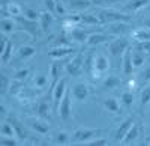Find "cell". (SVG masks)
<instances>
[{"instance_id": "6da1fadb", "label": "cell", "mask_w": 150, "mask_h": 146, "mask_svg": "<svg viewBox=\"0 0 150 146\" xmlns=\"http://www.w3.org/2000/svg\"><path fill=\"white\" fill-rule=\"evenodd\" d=\"M96 15L101 20V24H111V23H117V21L131 20L129 14H123V12H119L116 9H98Z\"/></svg>"}, {"instance_id": "7a4b0ae2", "label": "cell", "mask_w": 150, "mask_h": 146, "mask_svg": "<svg viewBox=\"0 0 150 146\" xmlns=\"http://www.w3.org/2000/svg\"><path fill=\"white\" fill-rule=\"evenodd\" d=\"M128 45H129V41L126 38H123V36H116V38H112L108 42V50H110V54L112 56V59L122 60L125 51L129 48Z\"/></svg>"}, {"instance_id": "3957f363", "label": "cell", "mask_w": 150, "mask_h": 146, "mask_svg": "<svg viewBox=\"0 0 150 146\" xmlns=\"http://www.w3.org/2000/svg\"><path fill=\"white\" fill-rule=\"evenodd\" d=\"M101 132H102V130H98V128H78L74 131L71 140L74 143H83V142L86 143V142L98 137Z\"/></svg>"}, {"instance_id": "277c9868", "label": "cell", "mask_w": 150, "mask_h": 146, "mask_svg": "<svg viewBox=\"0 0 150 146\" xmlns=\"http://www.w3.org/2000/svg\"><path fill=\"white\" fill-rule=\"evenodd\" d=\"M84 60H86V54L83 51H80L77 56H75L71 62H68L65 65V69L68 72V75L72 77H78L81 72L84 71Z\"/></svg>"}, {"instance_id": "5b68a950", "label": "cell", "mask_w": 150, "mask_h": 146, "mask_svg": "<svg viewBox=\"0 0 150 146\" xmlns=\"http://www.w3.org/2000/svg\"><path fill=\"white\" fill-rule=\"evenodd\" d=\"M110 69V59L105 54H98L95 56V63H93V77L101 78L105 75Z\"/></svg>"}, {"instance_id": "8992f818", "label": "cell", "mask_w": 150, "mask_h": 146, "mask_svg": "<svg viewBox=\"0 0 150 146\" xmlns=\"http://www.w3.org/2000/svg\"><path fill=\"white\" fill-rule=\"evenodd\" d=\"M51 92H53V107H54V110H59V105H60L62 100H63L65 93L68 92L66 78H63V77H62V78L57 81V84H56V86L51 89Z\"/></svg>"}, {"instance_id": "52a82bcc", "label": "cell", "mask_w": 150, "mask_h": 146, "mask_svg": "<svg viewBox=\"0 0 150 146\" xmlns=\"http://www.w3.org/2000/svg\"><path fill=\"white\" fill-rule=\"evenodd\" d=\"M14 18H15V21H17L18 26L24 27L32 36H38V35L42 32L41 24H39V20H29V18H26V17H14Z\"/></svg>"}, {"instance_id": "ba28073f", "label": "cell", "mask_w": 150, "mask_h": 146, "mask_svg": "<svg viewBox=\"0 0 150 146\" xmlns=\"http://www.w3.org/2000/svg\"><path fill=\"white\" fill-rule=\"evenodd\" d=\"M71 95H72V90L66 92L65 96H63V100H62L60 105H59V115L60 118L63 119V120H68L71 118V113H72V107H71Z\"/></svg>"}, {"instance_id": "9c48e42d", "label": "cell", "mask_w": 150, "mask_h": 146, "mask_svg": "<svg viewBox=\"0 0 150 146\" xmlns=\"http://www.w3.org/2000/svg\"><path fill=\"white\" fill-rule=\"evenodd\" d=\"M12 56V41L6 36V33L2 35V48H0V59L3 63H8Z\"/></svg>"}, {"instance_id": "30bf717a", "label": "cell", "mask_w": 150, "mask_h": 146, "mask_svg": "<svg viewBox=\"0 0 150 146\" xmlns=\"http://www.w3.org/2000/svg\"><path fill=\"white\" fill-rule=\"evenodd\" d=\"M62 72H63V65L57 60L50 65V84H51V89L57 84V81L62 78Z\"/></svg>"}, {"instance_id": "8fae6325", "label": "cell", "mask_w": 150, "mask_h": 146, "mask_svg": "<svg viewBox=\"0 0 150 146\" xmlns=\"http://www.w3.org/2000/svg\"><path fill=\"white\" fill-rule=\"evenodd\" d=\"M68 33V36H69V39L71 41H74V42H77V44H84V42H87V39H89V32H86L84 29H81V27H74V29H71L69 32H66Z\"/></svg>"}, {"instance_id": "7c38bea8", "label": "cell", "mask_w": 150, "mask_h": 146, "mask_svg": "<svg viewBox=\"0 0 150 146\" xmlns=\"http://www.w3.org/2000/svg\"><path fill=\"white\" fill-rule=\"evenodd\" d=\"M134 124H135L134 118H128L126 120H123V122L119 125V128L116 130V132H114V140L116 142H122L125 139V136L128 134V131L132 128Z\"/></svg>"}, {"instance_id": "4fadbf2b", "label": "cell", "mask_w": 150, "mask_h": 146, "mask_svg": "<svg viewBox=\"0 0 150 146\" xmlns=\"http://www.w3.org/2000/svg\"><path fill=\"white\" fill-rule=\"evenodd\" d=\"M134 62H132V50L131 48H128L126 51H125L123 57H122V71H123V74L125 75H132V72H134Z\"/></svg>"}, {"instance_id": "5bb4252c", "label": "cell", "mask_w": 150, "mask_h": 146, "mask_svg": "<svg viewBox=\"0 0 150 146\" xmlns=\"http://www.w3.org/2000/svg\"><path fill=\"white\" fill-rule=\"evenodd\" d=\"M75 53L74 47H54L53 50L48 51V56L53 59H65L68 56H72Z\"/></svg>"}, {"instance_id": "9a60e30c", "label": "cell", "mask_w": 150, "mask_h": 146, "mask_svg": "<svg viewBox=\"0 0 150 146\" xmlns=\"http://www.w3.org/2000/svg\"><path fill=\"white\" fill-rule=\"evenodd\" d=\"M89 93H90V90H89V86L86 83H77L72 88V95L77 101H86Z\"/></svg>"}, {"instance_id": "2e32d148", "label": "cell", "mask_w": 150, "mask_h": 146, "mask_svg": "<svg viewBox=\"0 0 150 146\" xmlns=\"http://www.w3.org/2000/svg\"><path fill=\"white\" fill-rule=\"evenodd\" d=\"M111 36L112 35H105V33H92L87 39V45L89 47H99L105 42H110L111 41Z\"/></svg>"}, {"instance_id": "e0dca14e", "label": "cell", "mask_w": 150, "mask_h": 146, "mask_svg": "<svg viewBox=\"0 0 150 146\" xmlns=\"http://www.w3.org/2000/svg\"><path fill=\"white\" fill-rule=\"evenodd\" d=\"M131 30V27L126 24V21H117V23H111L108 26V32L112 36H122V35H126Z\"/></svg>"}, {"instance_id": "ac0fdd59", "label": "cell", "mask_w": 150, "mask_h": 146, "mask_svg": "<svg viewBox=\"0 0 150 146\" xmlns=\"http://www.w3.org/2000/svg\"><path fill=\"white\" fill-rule=\"evenodd\" d=\"M2 11H3V17H20L23 14V8L17 3H12V2L2 6Z\"/></svg>"}, {"instance_id": "d6986e66", "label": "cell", "mask_w": 150, "mask_h": 146, "mask_svg": "<svg viewBox=\"0 0 150 146\" xmlns=\"http://www.w3.org/2000/svg\"><path fill=\"white\" fill-rule=\"evenodd\" d=\"M9 122L12 124V127H14V130H15V136H17V139H18L20 142H23V140H26V139H27L26 128H24V125L20 122L17 118H11V119H9Z\"/></svg>"}, {"instance_id": "ffe728a7", "label": "cell", "mask_w": 150, "mask_h": 146, "mask_svg": "<svg viewBox=\"0 0 150 146\" xmlns=\"http://www.w3.org/2000/svg\"><path fill=\"white\" fill-rule=\"evenodd\" d=\"M53 12H50L48 9L41 12V17H39V24H41V29L42 32H48V29L51 27V24H53Z\"/></svg>"}, {"instance_id": "44dd1931", "label": "cell", "mask_w": 150, "mask_h": 146, "mask_svg": "<svg viewBox=\"0 0 150 146\" xmlns=\"http://www.w3.org/2000/svg\"><path fill=\"white\" fill-rule=\"evenodd\" d=\"M30 127L33 131H36L38 134H48V131H50V127L48 124L45 122V119H36V120H30Z\"/></svg>"}, {"instance_id": "7402d4cb", "label": "cell", "mask_w": 150, "mask_h": 146, "mask_svg": "<svg viewBox=\"0 0 150 146\" xmlns=\"http://www.w3.org/2000/svg\"><path fill=\"white\" fill-rule=\"evenodd\" d=\"M18 26L17 21L14 17H3L2 21H0V27H2V32L3 33H11L12 30H15V27Z\"/></svg>"}, {"instance_id": "603a6c76", "label": "cell", "mask_w": 150, "mask_h": 146, "mask_svg": "<svg viewBox=\"0 0 150 146\" xmlns=\"http://www.w3.org/2000/svg\"><path fill=\"white\" fill-rule=\"evenodd\" d=\"M35 112H36V115L39 116L41 119H50V115H51V108H50L48 103L42 101V103H39V104L36 105Z\"/></svg>"}, {"instance_id": "cb8c5ba5", "label": "cell", "mask_w": 150, "mask_h": 146, "mask_svg": "<svg viewBox=\"0 0 150 146\" xmlns=\"http://www.w3.org/2000/svg\"><path fill=\"white\" fill-rule=\"evenodd\" d=\"M132 38L135 41H150V29L149 27H140L132 32Z\"/></svg>"}, {"instance_id": "d4e9b609", "label": "cell", "mask_w": 150, "mask_h": 146, "mask_svg": "<svg viewBox=\"0 0 150 146\" xmlns=\"http://www.w3.org/2000/svg\"><path fill=\"white\" fill-rule=\"evenodd\" d=\"M35 53H36V48L33 45H21L18 48V57L23 60L30 59L32 56H35Z\"/></svg>"}, {"instance_id": "484cf974", "label": "cell", "mask_w": 150, "mask_h": 146, "mask_svg": "<svg viewBox=\"0 0 150 146\" xmlns=\"http://www.w3.org/2000/svg\"><path fill=\"white\" fill-rule=\"evenodd\" d=\"M132 62H134V66L135 68H140L144 65L146 62V53L138 50V48H135V50H132Z\"/></svg>"}, {"instance_id": "4316f807", "label": "cell", "mask_w": 150, "mask_h": 146, "mask_svg": "<svg viewBox=\"0 0 150 146\" xmlns=\"http://www.w3.org/2000/svg\"><path fill=\"white\" fill-rule=\"evenodd\" d=\"M104 107L111 113H119L120 112V103H119L117 98H112V96L104 100Z\"/></svg>"}, {"instance_id": "83f0119b", "label": "cell", "mask_w": 150, "mask_h": 146, "mask_svg": "<svg viewBox=\"0 0 150 146\" xmlns=\"http://www.w3.org/2000/svg\"><path fill=\"white\" fill-rule=\"evenodd\" d=\"M138 134H140V127L137 125V124H134L132 128L128 131V134L125 136V139L122 140V143H123V145H129V143H132L137 137H138Z\"/></svg>"}, {"instance_id": "f1b7e54d", "label": "cell", "mask_w": 150, "mask_h": 146, "mask_svg": "<svg viewBox=\"0 0 150 146\" xmlns=\"http://www.w3.org/2000/svg\"><path fill=\"white\" fill-rule=\"evenodd\" d=\"M146 5H149V0H129V3L125 6L128 12H137L141 8H144Z\"/></svg>"}, {"instance_id": "f546056e", "label": "cell", "mask_w": 150, "mask_h": 146, "mask_svg": "<svg viewBox=\"0 0 150 146\" xmlns=\"http://www.w3.org/2000/svg\"><path fill=\"white\" fill-rule=\"evenodd\" d=\"M93 63H95V56L92 53L87 54L84 60V72L89 77H93Z\"/></svg>"}, {"instance_id": "4dcf8cb0", "label": "cell", "mask_w": 150, "mask_h": 146, "mask_svg": "<svg viewBox=\"0 0 150 146\" xmlns=\"http://www.w3.org/2000/svg\"><path fill=\"white\" fill-rule=\"evenodd\" d=\"M104 89H116L120 86V78L116 77V75H108L105 80H104Z\"/></svg>"}, {"instance_id": "1f68e13d", "label": "cell", "mask_w": 150, "mask_h": 146, "mask_svg": "<svg viewBox=\"0 0 150 146\" xmlns=\"http://www.w3.org/2000/svg\"><path fill=\"white\" fill-rule=\"evenodd\" d=\"M0 134L8 136V137L15 136V130H14V127H12V124L9 122V120H5V122L2 124V127H0Z\"/></svg>"}, {"instance_id": "d6a6232c", "label": "cell", "mask_w": 150, "mask_h": 146, "mask_svg": "<svg viewBox=\"0 0 150 146\" xmlns=\"http://www.w3.org/2000/svg\"><path fill=\"white\" fill-rule=\"evenodd\" d=\"M134 100H135V95H134V92L132 90H125L123 92V95H122V104H123V107H126V108H129L132 104H134Z\"/></svg>"}, {"instance_id": "836d02e7", "label": "cell", "mask_w": 150, "mask_h": 146, "mask_svg": "<svg viewBox=\"0 0 150 146\" xmlns=\"http://www.w3.org/2000/svg\"><path fill=\"white\" fill-rule=\"evenodd\" d=\"M69 5L72 9H77V11H81L84 8H89L92 5V0H68Z\"/></svg>"}, {"instance_id": "e575fe53", "label": "cell", "mask_w": 150, "mask_h": 146, "mask_svg": "<svg viewBox=\"0 0 150 146\" xmlns=\"http://www.w3.org/2000/svg\"><path fill=\"white\" fill-rule=\"evenodd\" d=\"M81 23L95 26V24H101V20L98 18L96 14H81Z\"/></svg>"}, {"instance_id": "d590c367", "label": "cell", "mask_w": 150, "mask_h": 146, "mask_svg": "<svg viewBox=\"0 0 150 146\" xmlns=\"http://www.w3.org/2000/svg\"><path fill=\"white\" fill-rule=\"evenodd\" d=\"M47 84H48V78H47V75H44V74H39V75H36V77L33 78V86H35L36 89H44Z\"/></svg>"}, {"instance_id": "8d00e7d4", "label": "cell", "mask_w": 150, "mask_h": 146, "mask_svg": "<svg viewBox=\"0 0 150 146\" xmlns=\"http://www.w3.org/2000/svg\"><path fill=\"white\" fill-rule=\"evenodd\" d=\"M23 89H24L23 81H21V80H15V78H14V81L11 83V93L14 95V96H18V95L23 92Z\"/></svg>"}, {"instance_id": "74e56055", "label": "cell", "mask_w": 150, "mask_h": 146, "mask_svg": "<svg viewBox=\"0 0 150 146\" xmlns=\"http://www.w3.org/2000/svg\"><path fill=\"white\" fill-rule=\"evenodd\" d=\"M23 15L26 18H29V20H39L41 12H38V11H35L32 8H23Z\"/></svg>"}, {"instance_id": "f35d334b", "label": "cell", "mask_w": 150, "mask_h": 146, "mask_svg": "<svg viewBox=\"0 0 150 146\" xmlns=\"http://www.w3.org/2000/svg\"><path fill=\"white\" fill-rule=\"evenodd\" d=\"M0 145L2 146H17V145H20V140L15 139V137L2 136V139H0Z\"/></svg>"}, {"instance_id": "ab89813d", "label": "cell", "mask_w": 150, "mask_h": 146, "mask_svg": "<svg viewBox=\"0 0 150 146\" xmlns=\"http://www.w3.org/2000/svg\"><path fill=\"white\" fill-rule=\"evenodd\" d=\"M140 103H141V105H146L150 103V84H147L143 89V92L140 95Z\"/></svg>"}, {"instance_id": "60d3db41", "label": "cell", "mask_w": 150, "mask_h": 146, "mask_svg": "<svg viewBox=\"0 0 150 146\" xmlns=\"http://www.w3.org/2000/svg\"><path fill=\"white\" fill-rule=\"evenodd\" d=\"M29 74H30V69H27V68H23V69H20V71H17L15 72V75H14V78L15 80H26L27 77H29Z\"/></svg>"}, {"instance_id": "b9f144b4", "label": "cell", "mask_w": 150, "mask_h": 146, "mask_svg": "<svg viewBox=\"0 0 150 146\" xmlns=\"http://www.w3.org/2000/svg\"><path fill=\"white\" fill-rule=\"evenodd\" d=\"M86 145L87 146H105L107 145V140L102 139V137H95V139H92L89 142H86Z\"/></svg>"}, {"instance_id": "7bdbcfd3", "label": "cell", "mask_w": 150, "mask_h": 146, "mask_svg": "<svg viewBox=\"0 0 150 146\" xmlns=\"http://www.w3.org/2000/svg\"><path fill=\"white\" fill-rule=\"evenodd\" d=\"M138 50L144 51V53H150V41H137V47Z\"/></svg>"}, {"instance_id": "ee69618b", "label": "cell", "mask_w": 150, "mask_h": 146, "mask_svg": "<svg viewBox=\"0 0 150 146\" xmlns=\"http://www.w3.org/2000/svg\"><path fill=\"white\" fill-rule=\"evenodd\" d=\"M71 140V137H69V134H66V132H59L57 134V137H56V142L59 143V145H66L68 142Z\"/></svg>"}, {"instance_id": "f6af8a7d", "label": "cell", "mask_w": 150, "mask_h": 146, "mask_svg": "<svg viewBox=\"0 0 150 146\" xmlns=\"http://www.w3.org/2000/svg\"><path fill=\"white\" fill-rule=\"evenodd\" d=\"M65 8H63V5H62L60 2H59V0H56V14L60 17V15H65Z\"/></svg>"}, {"instance_id": "bcb514c9", "label": "cell", "mask_w": 150, "mask_h": 146, "mask_svg": "<svg viewBox=\"0 0 150 146\" xmlns=\"http://www.w3.org/2000/svg\"><path fill=\"white\" fill-rule=\"evenodd\" d=\"M8 86H9V80H8V77H6V75H2V93H6Z\"/></svg>"}, {"instance_id": "7dc6e473", "label": "cell", "mask_w": 150, "mask_h": 146, "mask_svg": "<svg viewBox=\"0 0 150 146\" xmlns=\"http://www.w3.org/2000/svg\"><path fill=\"white\" fill-rule=\"evenodd\" d=\"M141 78H143V81H146V83L150 81V66L144 69V72L141 74Z\"/></svg>"}, {"instance_id": "c3c4849f", "label": "cell", "mask_w": 150, "mask_h": 146, "mask_svg": "<svg viewBox=\"0 0 150 146\" xmlns=\"http://www.w3.org/2000/svg\"><path fill=\"white\" fill-rule=\"evenodd\" d=\"M134 86H135V81H134V80H131V81H129V89H132Z\"/></svg>"}, {"instance_id": "681fc988", "label": "cell", "mask_w": 150, "mask_h": 146, "mask_svg": "<svg viewBox=\"0 0 150 146\" xmlns=\"http://www.w3.org/2000/svg\"><path fill=\"white\" fill-rule=\"evenodd\" d=\"M9 3V0H2V6H5V5H8Z\"/></svg>"}, {"instance_id": "f907efd6", "label": "cell", "mask_w": 150, "mask_h": 146, "mask_svg": "<svg viewBox=\"0 0 150 146\" xmlns=\"http://www.w3.org/2000/svg\"><path fill=\"white\" fill-rule=\"evenodd\" d=\"M146 27H149V29H150V20H147V21H146Z\"/></svg>"}]
</instances>
